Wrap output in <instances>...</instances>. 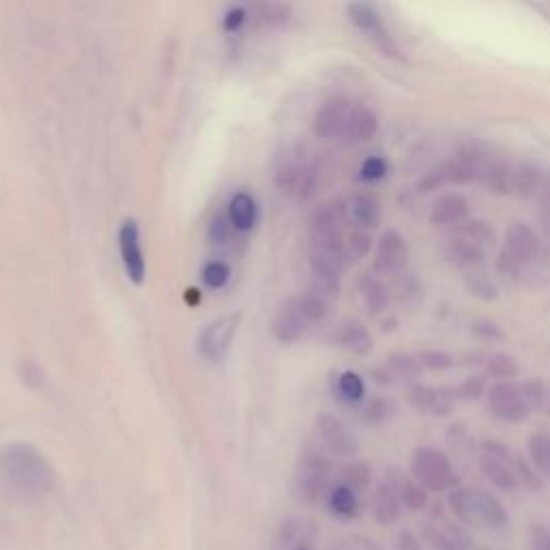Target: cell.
I'll list each match as a JSON object with an SVG mask.
<instances>
[{
	"instance_id": "6da1fadb",
	"label": "cell",
	"mask_w": 550,
	"mask_h": 550,
	"mask_svg": "<svg viewBox=\"0 0 550 550\" xmlns=\"http://www.w3.org/2000/svg\"><path fill=\"white\" fill-rule=\"evenodd\" d=\"M54 484V467L33 443L13 441L0 450V486L9 492V497L37 503L50 495Z\"/></svg>"
},
{
	"instance_id": "7a4b0ae2",
	"label": "cell",
	"mask_w": 550,
	"mask_h": 550,
	"mask_svg": "<svg viewBox=\"0 0 550 550\" xmlns=\"http://www.w3.org/2000/svg\"><path fill=\"white\" fill-rule=\"evenodd\" d=\"M314 134L329 142H368L379 132L376 114L353 99H331L316 110Z\"/></svg>"
},
{
	"instance_id": "3957f363",
	"label": "cell",
	"mask_w": 550,
	"mask_h": 550,
	"mask_svg": "<svg viewBox=\"0 0 550 550\" xmlns=\"http://www.w3.org/2000/svg\"><path fill=\"white\" fill-rule=\"evenodd\" d=\"M495 248V233L486 222L480 220H467L450 230V235L445 237L443 254L447 263L454 267L473 273L480 271L484 260Z\"/></svg>"
},
{
	"instance_id": "277c9868",
	"label": "cell",
	"mask_w": 550,
	"mask_h": 550,
	"mask_svg": "<svg viewBox=\"0 0 550 550\" xmlns=\"http://www.w3.org/2000/svg\"><path fill=\"white\" fill-rule=\"evenodd\" d=\"M452 512L471 527L503 529L508 527L510 516L503 503L480 488H456L450 492Z\"/></svg>"
},
{
	"instance_id": "5b68a950",
	"label": "cell",
	"mask_w": 550,
	"mask_h": 550,
	"mask_svg": "<svg viewBox=\"0 0 550 550\" xmlns=\"http://www.w3.org/2000/svg\"><path fill=\"white\" fill-rule=\"evenodd\" d=\"M334 465L323 450L303 452L293 475V492L301 503L314 505L323 501L331 490Z\"/></svg>"
},
{
	"instance_id": "8992f818",
	"label": "cell",
	"mask_w": 550,
	"mask_h": 550,
	"mask_svg": "<svg viewBox=\"0 0 550 550\" xmlns=\"http://www.w3.org/2000/svg\"><path fill=\"white\" fill-rule=\"evenodd\" d=\"M346 202L331 198L318 205L310 215V250H342L344 248V226Z\"/></svg>"
},
{
	"instance_id": "52a82bcc",
	"label": "cell",
	"mask_w": 550,
	"mask_h": 550,
	"mask_svg": "<svg viewBox=\"0 0 550 550\" xmlns=\"http://www.w3.org/2000/svg\"><path fill=\"white\" fill-rule=\"evenodd\" d=\"M542 243L535 230L527 222L510 224L508 233H505V245L499 256V269L505 275H520L529 263L540 256Z\"/></svg>"
},
{
	"instance_id": "ba28073f",
	"label": "cell",
	"mask_w": 550,
	"mask_h": 550,
	"mask_svg": "<svg viewBox=\"0 0 550 550\" xmlns=\"http://www.w3.org/2000/svg\"><path fill=\"white\" fill-rule=\"evenodd\" d=\"M318 175L321 172L308 155L291 153L282 159L278 172H275V183L282 194L295 200H308L316 194Z\"/></svg>"
},
{
	"instance_id": "9c48e42d",
	"label": "cell",
	"mask_w": 550,
	"mask_h": 550,
	"mask_svg": "<svg viewBox=\"0 0 550 550\" xmlns=\"http://www.w3.org/2000/svg\"><path fill=\"white\" fill-rule=\"evenodd\" d=\"M411 473L413 480L430 492H443L456 484L450 458L434 447H417L411 460Z\"/></svg>"
},
{
	"instance_id": "30bf717a",
	"label": "cell",
	"mask_w": 550,
	"mask_h": 550,
	"mask_svg": "<svg viewBox=\"0 0 550 550\" xmlns=\"http://www.w3.org/2000/svg\"><path fill=\"white\" fill-rule=\"evenodd\" d=\"M484 159L477 153H458L456 157L447 159L441 166L430 170L428 175L419 181V192L428 194L434 190H441L445 185H462L471 183L480 177V166Z\"/></svg>"
},
{
	"instance_id": "8fae6325",
	"label": "cell",
	"mask_w": 550,
	"mask_h": 550,
	"mask_svg": "<svg viewBox=\"0 0 550 550\" xmlns=\"http://www.w3.org/2000/svg\"><path fill=\"white\" fill-rule=\"evenodd\" d=\"M241 323V314H226L215 318L213 323H209L205 329L200 331V336L196 340V349L202 359L211 361V364H220L230 353V346H233V340L237 336V329Z\"/></svg>"
},
{
	"instance_id": "7c38bea8",
	"label": "cell",
	"mask_w": 550,
	"mask_h": 550,
	"mask_svg": "<svg viewBox=\"0 0 550 550\" xmlns=\"http://www.w3.org/2000/svg\"><path fill=\"white\" fill-rule=\"evenodd\" d=\"M480 469L486 480L503 492H514L520 486L516 475V456L503 443L486 441L482 445Z\"/></svg>"
},
{
	"instance_id": "4fadbf2b",
	"label": "cell",
	"mask_w": 550,
	"mask_h": 550,
	"mask_svg": "<svg viewBox=\"0 0 550 550\" xmlns=\"http://www.w3.org/2000/svg\"><path fill=\"white\" fill-rule=\"evenodd\" d=\"M316 439L321 450L331 456L353 458L359 452L357 434L331 413H321L316 417Z\"/></svg>"
},
{
	"instance_id": "5bb4252c",
	"label": "cell",
	"mask_w": 550,
	"mask_h": 550,
	"mask_svg": "<svg viewBox=\"0 0 550 550\" xmlns=\"http://www.w3.org/2000/svg\"><path fill=\"white\" fill-rule=\"evenodd\" d=\"M312 325L314 321L310 318L306 306H303V299L291 297L282 303L278 312H275L271 331H273V338L278 342L293 344V342H299L301 338H306Z\"/></svg>"
},
{
	"instance_id": "9a60e30c",
	"label": "cell",
	"mask_w": 550,
	"mask_h": 550,
	"mask_svg": "<svg viewBox=\"0 0 550 550\" xmlns=\"http://www.w3.org/2000/svg\"><path fill=\"white\" fill-rule=\"evenodd\" d=\"M488 407L497 419L508 424H520L529 417L531 409L525 400L520 383L501 381L488 389Z\"/></svg>"
},
{
	"instance_id": "2e32d148",
	"label": "cell",
	"mask_w": 550,
	"mask_h": 550,
	"mask_svg": "<svg viewBox=\"0 0 550 550\" xmlns=\"http://www.w3.org/2000/svg\"><path fill=\"white\" fill-rule=\"evenodd\" d=\"M346 13H349V20L364 33L376 48H379L389 59H400V50L394 43L392 35L383 24L381 13L376 11L374 5L368 3H353L346 7Z\"/></svg>"
},
{
	"instance_id": "e0dca14e",
	"label": "cell",
	"mask_w": 550,
	"mask_h": 550,
	"mask_svg": "<svg viewBox=\"0 0 550 550\" xmlns=\"http://www.w3.org/2000/svg\"><path fill=\"white\" fill-rule=\"evenodd\" d=\"M119 252L127 280L136 286L144 284V280H147V258H144L142 252L140 226L134 217H129L119 228Z\"/></svg>"
},
{
	"instance_id": "ac0fdd59",
	"label": "cell",
	"mask_w": 550,
	"mask_h": 550,
	"mask_svg": "<svg viewBox=\"0 0 550 550\" xmlns=\"http://www.w3.org/2000/svg\"><path fill=\"white\" fill-rule=\"evenodd\" d=\"M409 263V245L398 230H387L374 248V271L379 275H400Z\"/></svg>"
},
{
	"instance_id": "d6986e66",
	"label": "cell",
	"mask_w": 550,
	"mask_h": 550,
	"mask_svg": "<svg viewBox=\"0 0 550 550\" xmlns=\"http://www.w3.org/2000/svg\"><path fill=\"white\" fill-rule=\"evenodd\" d=\"M407 398L419 413L445 417L454 411L456 396L454 389L447 387H428L422 383H413L407 389Z\"/></svg>"
},
{
	"instance_id": "ffe728a7",
	"label": "cell",
	"mask_w": 550,
	"mask_h": 550,
	"mask_svg": "<svg viewBox=\"0 0 550 550\" xmlns=\"http://www.w3.org/2000/svg\"><path fill=\"white\" fill-rule=\"evenodd\" d=\"M469 220V202L460 194H445L434 200L430 209V224L432 226H447L454 228Z\"/></svg>"
},
{
	"instance_id": "44dd1931",
	"label": "cell",
	"mask_w": 550,
	"mask_h": 550,
	"mask_svg": "<svg viewBox=\"0 0 550 550\" xmlns=\"http://www.w3.org/2000/svg\"><path fill=\"white\" fill-rule=\"evenodd\" d=\"M346 217H349V222L355 224L359 230L376 228L381 224L379 200L370 194H355L346 202Z\"/></svg>"
},
{
	"instance_id": "7402d4cb",
	"label": "cell",
	"mask_w": 550,
	"mask_h": 550,
	"mask_svg": "<svg viewBox=\"0 0 550 550\" xmlns=\"http://www.w3.org/2000/svg\"><path fill=\"white\" fill-rule=\"evenodd\" d=\"M385 482L396 490V495H398L400 503H402L407 510L419 512V510H424V508H426V503H428V490L419 486L415 480H409V477H404L400 471H389V475H387V480H385Z\"/></svg>"
},
{
	"instance_id": "603a6c76",
	"label": "cell",
	"mask_w": 550,
	"mask_h": 550,
	"mask_svg": "<svg viewBox=\"0 0 550 550\" xmlns=\"http://www.w3.org/2000/svg\"><path fill=\"white\" fill-rule=\"evenodd\" d=\"M338 344L357 357H366L372 351V334L361 321H346L338 329Z\"/></svg>"
},
{
	"instance_id": "cb8c5ba5",
	"label": "cell",
	"mask_w": 550,
	"mask_h": 550,
	"mask_svg": "<svg viewBox=\"0 0 550 550\" xmlns=\"http://www.w3.org/2000/svg\"><path fill=\"white\" fill-rule=\"evenodd\" d=\"M228 217L237 233H250L258 220V207L252 194L237 192L228 202Z\"/></svg>"
},
{
	"instance_id": "d4e9b609",
	"label": "cell",
	"mask_w": 550,
	"mask_h": 550,
	"mask_svg": "<svg viewBox=\"0 0 550 550\" xmlns=\"http://www.w3.org/2000/svg\"><path fill=\"white\" fill-rule=\"evenodd\" d=\"M512 177H514V164L499 162H482L480 166V179L495 194H512Z\"/></svg>"
},
{
	"instance_id": "484cf974",
	"label": "cell",
	"mask_w": 550,
	"mask_h": 550,
	"mask_svg": "<svg viewBox=\"0 0 550 550\" xmlns=\"http://www.w3.org/2000/svg\"><path fill=\"white\" fill-rule=\"evenodd\" d=\"M400 508L402 503L396 495V490L389 486L387 482H383L379 488L374 490L372 495V514L374 518L379 520L381 525H392L400 516Z\"/></svg>"
},
{
	"instance_id": "4316f807",
	"label": "cell",
	"mask_w": 550,
	"mask_h": 550,
	"mask_svg": "<svg viewBox=\"0 0 550 550\" xmlns=\"http://www.w3.org/2000/svg\"><path fill=\"white\" fill-rule=\"evenodd\" d=\"M250 20L256 26L284 28L293 20V9L286 3H258L250 7Z\"/></svg>"
},
{
	"instance_id": "83f0119b",
	"label": "cell",
	"mask_w": 550,
	"mask_h": 550,
	"mask_svg": "<svg viewBox=\"0 0 550 550\" xmlns=\"http://www.w3.org/2000/svg\"><path fill=\"white\" fill-rule=\"evenodd\" d=\"M357 291H359L361 301H364L366 310L372 316H379L389 306L387 288L381 280H376L374 275H368V273L361 275L359 282H357Z\"/></svg>"
},
{
	"instance_id": "f1b7e54d",
	"label": "cell",
	"mask_w": 550,
	"mask_h": 550,
	"mask_svg": "<svg viewBox=\"0 0 550 550\" xmlns=\"http://www.w3.org/2000/svg\"><path fill=\"white\" fill-rule=\"evenodd\" d=\"M327 508L331 514L338 518H344V520L355 518L359 514L357 492H353L351 488H346L342 484L334 486L327 495Z\"/></svg>"
},
{
	"instance_id": "f546056e",
	"label": "cell",
	"mask_w": 550,
	"mask_h": 550,
	"mask_svg": "<svg viewBox=\"0 0 550 550\" xmlns=\"http://www.w3.org/2000/svg\"><path fill=\"white\" fill-rule=\"evenodd\" d=\"M336 396L346 404H357L366 398V383L353 370H344L336 376L334 381Z\"/></svg>"
},
{
	"instance_id": "4dcf8cb0",
	"label": "cell",
	"mask_w": 550,
	"mask_h": 550,
	"mask_svg": "<svg viewBox=\"0 0 550 550\" xmlns=\"http://www.w3.org/2000/svg\"><path fill=\"white\" fill-rule=\"evenodd\" d=\"M340 484L351 488L353 492H364L370 488L372 484V467L368 465L366 460H353L346 465L340 473Z\"/></svg>"
},
{
	"instance_id": "1f68e13d",
	"label": "cell",
	"mask_w": 550,
	"mask_h": 550,
	"mask_svg": "<svg viewBox=\"0 0 550 550\" xmlns=\"http://www.w3.org/2000/svg\"><path fill=\"white\" fill-rule=\"evenodd\" d=\"M542 185V172L531 164H516L512 177V194L531 196Z\"/></svg>"
},
{
	"instance_id": "d6a6232c",
	"label": "cell",
	"mask_w": 550,
	"mask_h": 550,
	"mask_svg": "<svg viewBox=\"0 0 550 550\" xmlns=\"http://www.w3.org/2000/svg\"><path fill=\"white\" fill-rule=\"evenodd\" d=\"M385 368L394 376H402V379H411V381L419 379L424 372L422 361H419L417 355H411V353H394L387 359Z\"/></svg>"
},
{
	"instance_id": "836d02e7",
	"label": "cell",
	"mask_w": 550,
	"mask_h": 550,
	"mask_svg": "<svg viewBox=\"0 0 550 550\" xmlns=\"http://www.w3.org/2000/svg\"><path fill=\"white\" fill-rule=\"evenodd\" d=\"M394 415H396V402L385 398V396H376V398L368 400L364 411H361V417H364V422L372 424V426L385 424Z\"/></svg>"
},
{
	"instance_id": "e575fe53",
	"label": "cell",
	"mask_w": 550,
	"mask_h": 550,
	"mask_svg": "<svg viewBox=\"0 0 550 550\" xmlns=\"http://www.w3.org/2000/svg\"><path fill=\"white\" fill-rule=\"evenodd\" d=\"M230 275H233L230 265L217 258L209 260V263H205L200 269V278L205 282V286L211 288V291H220V288H224L230 282Z\"/></svg>"
},
{
	"instance_id": "d590c367",
	"label": "cell",
	"mask_w": 550,
	"mask_h": 550,
	"mask_svg": "<svg viewBox=\"0 0 550 550\" xmlns=\"http://www.w3.org/2000/svg\"><path fill=\"white\" fill-rule=\"evenodd\" d=\"M529 454L535 469L550 477V434L538 432L529 439Z\"/></svg>"
},
{
	"instance_id": "8d00e7d4",
	"label": "cell",
	"mask_w": 550,
	"mask_h": 550,
	"mask_svg": "<svg viewBox=\"0 0 550 550\" xmlns=\"http://www.w3.org/2000/svg\"><path fill=\"white\" fill-rule=\"evenodd\" d=\"M486 372L492 379H499V383L510 381L518 374V361L508 353H495L486 361Z\"/></svg>"
},
{
	"instance_id": "74e56055",
	"label": "cell",
	"mask_w": 550,
	"mask_h": 550,
	"mask_svg": "<svg viewBox=\"0 0 550 550\" xmlns=\"http://www.w3.org/2000/svg\"><path fill=\"white\" fill-rule=\"evenodd\" d=\"M233 233H237V230L233 228V222H230L228 213H217L213 220L209 222L207 239L213 245H226V243H230V237H233Z\"/></svg>"
},
{
	"instance_id": "f35d334b",
	"label": "cell",
	"mask_w": 550,
	"mask_h": 550,
	"mask_svg": "<svg viewBox=\"0 0 550 550\" xmlns=\"http://www.w3.org/2000/svg\"><path fill=\"white\" fill-rule=\"evenodd\" d=\"M398 299L409 308H417L422 303V284L415 273H404L398 282Z\"/></svg>"
},
{
	"instance_id": "ab89813d",
	"label": "cell",
	"mask_w": 550,
	"mask_h": 550,
	"mask_svg": "<svg viewBox=\"0 0 550 550\" xmlns=\"http://www.w3.org/2000/svg\"><path fill=\"white\" fill-rule=\"evenodd\" d=\"M484 394H486V376H482V374H473V376H469V379H465L460 385L454 387L456 400L475 402V400H480Z\"/></svg>"
},
{
	"instance_id": "60d3db41",
	"label": "cell",
	"mask_w": 550,
	"mask_h": 550,
	"mask_svg": "<svg viewBox=\"0 0 550 550\" xmlns=\"http://www.w3.org/2000/svg\"><path fill=\"white\" fill-rule=\"evenodd\" d=\"M467 284H469V291L475 297H482V299H495L497 297L495 282H492L490 275H486L482 269L467 273Z\"/></svg>"
},
{
	"instance_id": "b9f144b4",
	"label": "cell",
	"mask_w": 550,
	"mask_h": 550,
	"mask_svg": "<svg viewBox=\"0 0 550 550\" xmlns=\"http://www.w3.org/2000/svg\"><path fill=\"white\" fill-rule=\"evenodd\" d=\"M520 387H523V394H525V400H527L531 411H538V409L544 407L548 396H546V387H544V383L540 379L520 383Z\"/></svg>"
},
{
	"instance_id": "7bdbcfd3",
	"label": "cell",
	"mask_w": 550,
	"mask_h": 550,
	"mask_svg": "<svg viewBox=\"0 0 550 550\" xmlns=\"http://www.w3.org/2000/svg\"><path fill=\"white\" fill-rule=\"evenodd\" d=\"M344 250H346V258H361L372 250V239L368 233H364V230H357V233H353L349 241L344 243Z\"/></svg>"
},
{
	"instance_id": "ee69618b",
	"label": "cell",
	"mask_w": 550,
	"mask_h": 550,
	"mask_svg": "<svg viewBox=\"0 0 550 550\" xmlns=\"http://www.w3.org/2000/svg\"><path fill=\"white\" fill-rule=\"evenodd\" d=\"M419 361H422L424 370H434V372H443V370H450L454 366V359L452 355H447L443 351H422L417 355Z\"/></svg>"
},
{
	"instance_id": "f6af8a7d",
	"label": "cell",
	"mask_w": 550,
	"mask_h": 550,
	"mask_svg": "<svg viewBox=\"0 0 550 550\" xmlns=\"http://www.w3.org/2000/svg\"><path fill=\"white\" fill-rule=\"evenodd\" d=\"M359 175L364 181H381L385 175H387V162L383 157L374 155V157H368L364 164H361L359 168Z\"/></svg>"
},
{
	"instance_id": "bcb514c9",
	"label": "cell",
	"mask_w": 550,
	"mask_h": 550,
	"mask_svg": "<svg viewBox=\"0 0 550 550\" xmlns=\"http://www.w3.org/2000/svg\"><path fill=\"white\" fill-rule=\"evenodd\" d=\"M424 538L428 540V544L434 550H465V548L460 546V542L456 538H452L450 533L439 531V529H426L424 531Z\"/></svg>"
},
{
	"instance_id": "7dc6e473",
	"label": "cell",
	"mask_w": 550,
	"mask_h": 550,
	"mask_svg": "<svg viewBox=\"0 0 550 550\" xmlns=\"http://www.w3.org/2000/svg\"><path fill=\"white\" fill-rule=\"evenodd\" d=\"M248 22H250V9L248 7H233V9L226 11L222 26H224L226 33H237Z\"/></svg>"
},
{
	"instance_id": "c3c4849f",
	"label": "cell",
	"mask_w": 550,
	"mask_h": 550,
	"mask_svg": "<svg viewBox=\"0 0 550 550\" xmlns=\"http://www.w3.org/2000/svg\"><path fill=\"white\" fill-rule=\"evenodd\" d=\"M516 475H518L520 484H525V486H529L533 490H540L542 488L540 477L531 471V467L520 456H516Z\"/></svg>"
},
{
	"instance_id": "681fc988",
	"label": "cell",
	"mask_w": 550,
	"mask_h": 550,
	"mask_svg": "<svg viewBox=\"0 0 550 550\" xmlns=\"http://www.w3.org/2000/svg\"><path fill=\"white\" fill-rule=\"evenodd\" d=\"M531 550H550V531L546 527L531 529Z\"/></svg>"
},
{
	"instance_id": "f907efd6",
	"label": "cell",
	"mask_w": 550,
	"mask_h": 550,
	"mask_svg": "<svg viewBox=\"0 0 550 550\" xmlns=\"http://www.w3.org/2000/svg\"><path fill=\"white\" fill-rule=\"evenodd\" d=\"M398 550H419V542L415 540V535L409 531H402L398 535Z\"/></svg>"
},
{
	"instance_id": "816d5d0a",
	"label": "cell",
	"mask_w": 550,
	"mask_h": 550,
	"mask_svg": "<svg viewBox=\"0 0 550 550\" xmlns=\"http://www.w3.org/2000/svg\"><path fill=\"white\" fill-rule=\"evenodd\" d=\"M475 331H477V334H480V336H492V338H499V336H501L499 327H497V325H492V323H486V321L475 323Z\"/></svg>"
},
{
	"instance_id": "f5cc1de1",
	"label": "cell",
	"mask_w": 550,
	"mask_h": 550,
	"mask_svg": "<svg viewBox=\"0 0 550 550\" xmlns=\"http://www.w3.org/2000/svg\"><path fill=\"white\" fill-rule=\"evenodd\" d=\"M542 213H544V222H546V226H548V230H550V187H548L546 194H544V207H542Z\"/></svg>"
},
{
	"instance_id": "db71d44e",
	"label": "cell",
	"mask_w": 550,
	"mask_h": 550,
	"mask_svg": "<svg viewBox=\"0 0 550 550\" xmlns=\"http://www.w3.org/2000/svg\"><path fill=\"white\" fill-rule=\"evenodd\" d=\"M185 301L190 303V306H198V303H200V291H196V288H187Z\"/></svg>"
},
{
	"instance_id": "11a10c76",
	"label": "cell",
	"mask_w": 550,
	"mask_h": 550,
	"mask_svg": "<svg viewBox=\"0 0 550 550\" xmlns=\"http://www.w3.org/2000/svg\"><path fill=\"white\" fill-rule=\"evenodd\" d=\"M291 550H310V546H308V544H303V542H297V544L291 546Z\"/></svg>"
}]
</instances>
